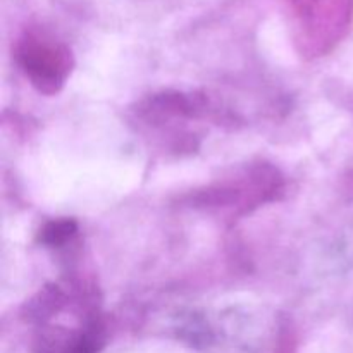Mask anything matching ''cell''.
<instances>
[{
    "instance_id": "3",
    "label": "cell",
    "mask_w": 353,
    "mask_h": 353,
    "mask_svg": "<svg viewBox=\"0 0 353 353\" xmlns=\"http://www.w3.org/2000/svg\"><path fill=\"white\" fill-rule=\"evenodd\" d=\"M293 47L305 61L333 54L353 28V0H283Z\"/></svg>"
},
{
    "instance_id": "5",
    "label": "cell",
    "mask_w": 353,
    "mask_h": 353,
    "mask_svg": "<svg viewBox=\"0 0 353 353\" xmlns=\"http://www.w3.org/2000/svg\"><path fill=\"white\" fill-rule=\"evenodd\" d=\"M134 116L152 130H176L178 124L192 121H210L217 124H233L236 114L214 100L207 93L162 90L145 97L137 103Z\"/></svg>"
},
{
    "instance_id": "4",
    "label": "cell",
    "mask_w": 353,
    "mask_h": 353,
    "mask_svg": "<svg viewBox=\"0 0 353 353\" xmlns=\"http://www.w3.org/2000/svg\"><path fill=\"white\" fill-rule=\"evenodd\" d=\"M12 59L31 86L41 95H57L74 69L71 47L41 26L24 28L12 45Z\"/></svg>"
},
{
    "instance_id": "2",
    "label": "cell",
    "mask_w": 353,
    "mask_h": 353,
    "mask_svg": "<svg viewBox=\"0 0 353 353\" xmlns=\"http://www.w3.org/2000/svg\"><path fill=\"white\" fill-rule=\"evenodd\" d=\"M285 178L269 162H255L236 169L203 188L193 190L183 196V202L193 209L224 212L233 217L247 216L259 207L274 202L283 195Z\"/></svg>"
},
{
    "instance_id": "6",
    "label": "cell",
    "mask_w": 353,
    "mask_h": 353,
    "mask_svg": "<svg viewBox=\"0 0 353 353\" xmlns=\"http://www.w3.org/2000/svg\"><path fill=\"white\" fill-rule=\"evenodd\" d=\"M79 234V226L74 219L69 217H57L50 219L38 230L37 241L50 250H64L76 243Z\"/></svg>"
},
{
    "instance_id": "1",
    "label": "cell",
    "mask_w": 353,
    "mask_h": 353,
    "mask_svg": "<svg viewBox=\"0 0 353 353\" xmlns=\"http://www.w3.org/2000/svg\"><path fill=\"white\" fill-rule=\"evenodd\" d=\"M33 353H100L107 323L93 283L69 276L48 283L24 305Z\"/></svg>"
}]
</instances>
